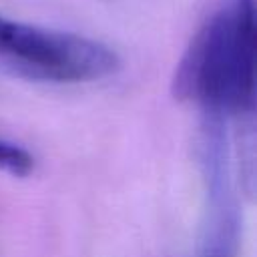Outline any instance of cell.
Listing matches in <instances>:
<instances>
[{
	"instance_id": "cell-3",
	"label": "cell",
	"mask_w": 257,
	"mask_h": 257,
	"mask_svg": "<svg viewBox=\"0 0 257 257\" xmlns=\"http://www.w3.org/2000/svg\"><path fill=\"white\" fill-rule=\"evenodd\" d=\"M217 209L209 219L199 257H235L237 255V221L225 209V199H215Z\"/></svg>"
},
{
	"instance_id": "cell-1",
	"label": "cell",
	"mask_w": 257,
	"mask_h": 257,
	"mask_svg": "<svg viewBox=\"0 0 257 257\" xmlns=\"http://www.w3.org/2000/svg\"><path fill=\"white\" fill-rule=\"evenodd\" d=\"M255 18L251 0H233L215 12L181 56L173 92L209 116L251 112L255 104Z\"/></svg>"
},
{
	"instance_id": "cell-4",
	"label": "cell",
	"mask_w": 257,
	"mask_h": 257,
	"mask_svg": "<svg viewBox=\"0 0 257 257\" xmlns=\"http://www.w3.org/2000/svg\"><path fill=\"white\" fill-rule=\"evenodd\" d=\"M0 169L14 177H26L34 171V157L16 143L0 139Z\"/></svg>"
},
{
	"instance_id": "cell-2",
	"label": "cell",
	"mask_w": 257,
	"mask_h": 257,
	"mask_svg": "<svg viewBox=\"0 0 257 257\" xmlns=\"http://www.w3.org/2000/svg\"><path fill=\"white\" fill-rule=\"evenodd\" d=\"M0 62L32 80L76 84L108 78L120 58L104 42L0 14Z\"/></svg>"
}]
</instances>
